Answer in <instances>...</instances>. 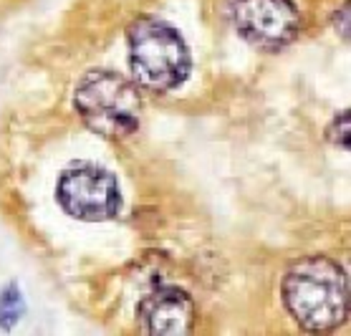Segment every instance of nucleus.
<instances>
[{
	"instance_id": "nucleus-1",
	"label": "nucleus",
	"mask_w": 351,
	"mask_h": 336,
	"mask_svg": "<svg viewBox=\"0 0 351 336\" xmlns=\"http://www.w3.org/2000/svg\"><path fill=\"white\" fill-rule=\"evenodd\" d=\"M283 304L306 331L328 334L349 316V278L341 265L326 256H308L288 268Z\"/></svg>"
},
{
	"instance_id": "nucleus-2",
	"label": "nucleus",
	"mask_w": 351,
	"mask_h": 336,
	"mask_svg": "<svg viewBox=\"0 0 351 336\" xmlns=\"http://www.w3.org/2000/svg\"><path fill=\"white\" fill-rule=\"evenodd\" d=\"M129 71L142 91L167 94L190 76V48L177 28L160 18H136L127 31Z\"/></svg>"
},
{
	"instance_id": "nucleus-3",
	"label": "nucleus",
	"mask_w": 351,
	"mask_h": 336,
	"mask_svg": "<svg viewBox=\"0 0 351 336\" xmlns=\"http://www.w3.org/2000/svg\"><path fill=\"white\" fill-rule=\"evenodd\" d=\"M142 88L117 71H88L73 91V106L88 129L106 139L134 134L142 114Z\"/></svg>"
},
{
	"instance_id": "nucleus-4",
	"label": "nucleus",
	"mask_w": 351,
	"mask_h": 336,
	"mask_svg": "<svg viewBox=\"0 0 351 336\" xmlns=\"http://www.w3.org/2000/svg\"><path fill=\"white\" fill-rule=\"evenodd\" d=\"M56 200L66 215L84 223H104L119 215L121 187L112 169L94 162H79L61 172Z\"/></svg>"
},
{
	"instance_id": "nucleus-5",
	"label": "nucleus",
	"mask_w": 351,
	"mask_h": 336,
	"mask_svg": "<svg viewBox=\"0 0 351 336\" xmlns=\"http://www.w3.org/2000/svg\"><path fill=\"white\" fill-rule=\"evenodd\" d=\"M230 18L243 38L265 51L293 43L304 25L293 0H230Z\"/></svg>"
},
{
	"instance_id": "nucleus-6",
	"label": "nucleus",
	"mask_w": 351,
	"mask_h": 336,
	"mask_svg": "<svg viewBox=\"0 0 351 336\" xmlns=\"http://www.w3.org/2000/svg\"><path fill=\"white\" fill-rule=\"evenodd\" d=\"M139 326L154 336H184L195 326V304L180 288H160L139 304Z\"/></svg>"
},
{
	"instance_id": "nucleus-7",
	"label": "nucleus",
	"mask_w": 351,
	"mask_h": 336,
	"mask_svg": "<svg viewBox=\"0 0 351 336\" xmlns=\"http://www.w3.org/2000/svg\"><path fill=\"white\" fill-rule=\"evenodd\" d=\"M25 313V301L23 293L16 283H10L0 291V326L3 328H13L18 321L23 319Z\"/></svg>"
}]
</instances>
